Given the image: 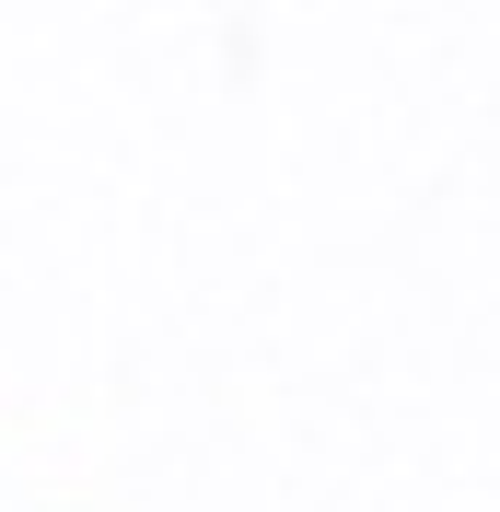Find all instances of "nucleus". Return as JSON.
Here are the masks:
<instances>
[]
</instances>
